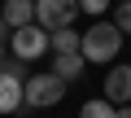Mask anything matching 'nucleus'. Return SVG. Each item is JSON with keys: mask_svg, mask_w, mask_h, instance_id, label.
I'll use <instances>...</instances> for the list:
<instances>
[{"mask_svg": "<svg viewBox=\"0 0 131 118\" xmlns=\"http://www.w3.org/2000/svg\"><path fill=\"white\" fill-rule=\"evenodd\" d=\"M118 48H122V31L114 26V22H92L88 31H83V57L92 66H109L114 57H118Z\"/></svg>", "mask_w": 131, "mask_h": 118, "instance_id": "nucleus-1", "label": "nucleus"}, {"mask_svg": "<svg viewBox=\"0 0 131 118\" xmlns=\"http://www.w3.org/2000/svg\"><path fill=\"white\" fill-rule=\"evenodd\" d=\"M22 57H5L0 61V114L26 109V79H22Z\"/></svg>", "mask_w": 131, "mask_h": 118, "instance_id": "nucleus-2", "label": "nucleus"}, {"mask_svg": "<svg viewBox=\"0 0 131 118\" xmlns=\"http://www.w3.org/2000/svg\"><path fill=\"white\" fill-rule=\"evenodd\" d=\"M61 96H66V79H57L52 70H39L26 79V109H52L61 105Z\"/></svg>", "mask_w": 131, "mask_h": 118, "instance_id": "nucleus-3", "label": "nucleus"}, {"mask_svg": "<svg viewBox=\"0 0 131 118\" xmlns=\"http://www.w3.org/2000/svg\"><path fill=\"white\" fill-rule=\"evenodd\" d=\"M9 48H13V57H22V61H39V57L52 48V39H48V31L39 22H26V26H18L9 35Z\"/></svg>", "mask_w": 131, "mask_h": 118, "instance_id": "nucleus-4", "label": "nucleus"}, {"mask_svg": "<svg viewBox=\"0 0 131 118\" xmlns=\"http://www.w3.org/2000/svg\"><path fill=\"white\" fill-rule=\"evenodd\" d=\"M79 0H35V22L44 31H61V26H74L79 18Z\"/></svg>", "mask_w": 131, "mask_h": 118, "instance_id": "nucleus-5", "label": "nucleus"}, {"mask_svg": "<svg viewBox=\"0 0 131 118\" xmlns=\"http://www.w3.org/2000/svg\"><path fill=\"white\" fill-rule=\"evenodd\" d=\"M105 101H114V105H131V61L105 70Z\"/></svg>", "mask_w": 131, "mask_h": 118, "instance_id": "nucleus-6", "label": "nucleus"}, {"mask_svg": "<svg viewBox=\"0 0 131 118\" xmlns=\"http://www.w3.org/2000/svg\"><path fill=\"white\" fill-rule=\"evenodd\" d=\"M83 70H88V57H83V52H52V74H57V79L74 83Z\"/></svg>", "mask_w": 131, "mask_h": 118, "instance_id": "nucleus-7", "label": "nucleus"}, {"mask_svg": "<svg viewBox=\"0 0 131 118\" xmlns=\"http://www.w3.org/2000/svg\"><path fill=\"white\" fill-rule=\"evenodd\" d=\"M0 13H5V22L18 31V26L35 22V0H0Z\"/></svg>", "mask_w": 131, "mask_h": 118, "instance_id": "nucleus-8", "label": "nucleus"}, {"mask_svg": "<svg viewBox=\"0 0 131 118\" xmlns=\"http://www.w3.org/2000/svg\"><path fill=\"white\" fill-rule=\"evenodd\" d=\"M48 39H52V52H79L83 48V31H74V26L48 31Z\"/></svg>", "mask_w": 131, "mask_h": 118, "instance_id": "nucleus-9", "label": "nucleus"}, {"mask_svg": "<svg viewBox=\"0 0 131 118\" xmlns=\"http://www.w3.org/2000/svg\"><path fill=\"white\" fill-rule=\"evenodd\" d=\"M79 118H118V105H114V101H105V96H96V101H83Z\"/></svg>", "mask_w": 131, "mask_h": 118, "instance_id": "nucleus-10", "label": "nucleus"}, {"mask_svg": "<svg viewBox=\"0 0 131 118\" xmlns=\"http://www.w3.org/2000/svg\"><path fill=\"white\" fill-rule=\"evenodd\" d=\"M114 26L122 35H131V0H118V5H114Z\"/></svg>", "mask_w": 131, "mask_h": 118, "instance_id": "nucleus-11", "label": "nucleus"}, {"mask_svg": "<svg viewBox=\"0 0 131 118\" xmlns=\"http://www.w3.org/2000/svg\"><path fill=\"white\" fill-rule=\"evenodd\" d=\"M109 5H114V0H79V9H83V13H92V18L109 13Z\"/></svg>", "mask_w": 131, "mask_h": 118, "instance_id": "nucleus-12", "label": "nucleus"}, {"mask_svg": "<svg viewBox=\"0 0 131 118\" xmlns=\"http://www.w3.org/2000/svg\"><path fill=\"white\" fill-rule=\"evenodd\" d=\"M9 35H13V26L5 22V13H0V39H9Z\"/></svg>", "mask_w": 131, "mask_h": 118, "instance_id": "nucleus-13", "label": "nucleus"}, {"mask_svg": "<svg viewBox=\"0 0 131 118\" xmlns=\"http://www.w3.org/2000/svg\"><path fill=\"white\" fill-rule=\"evenodd\" d=\"M118 118H131V105H118Z\"/></svg>", "mask_w": 131, "mask_h": 118, "instance_id": "nucleus-14", "label": "nucleus"}, {"mask_svg": "<svg viewBox=\"0 0 131 118\" xmlns=\"http://www.w3.org/2000/svg\"><path fill=\"white\" fill-rule=\"evenodd\" d=\"M0 61H5V39H0Z\"/></svg>", "mask_w": 131, "mask_h": 118, "instance_id": "nucleus-15", "label": "nucleus"}]
</instances>
